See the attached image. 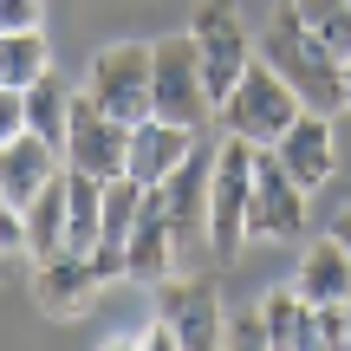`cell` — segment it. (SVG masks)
I'll list each match as a JSON object with an SVG mask.
<instances>
[{
  "instance_id": "10",
  "label": "cell",
  "mask_w": 351,
  "mask_h": 351,
  "mask_svg": "<svg viewBox=\"0 0 351 351\" xmlns=\"http://www.w3.org/2000/svg\"><path fill=\"white\" fill-rule=\"evenodd\" d=\"M46 182H59V150H52L39 130H20V137L0 143V208L26 215Z\"/></svg>"
},
{
  "instance_id": "14",
  "label": "cell",
  "mask_w": 351,
  "mask_h": 351,
  "mask_svg": "<svg viewBox=\"0 0 351 351\" xmlns=\"http://www.w3.org/2000/svg\"><path fill=\"white\" fill-rule=\"evenodd\" d=\"M195 150V130L189 124H169V117H143V124H130V169L143 189L169 182V169L182 163V156Z\"/></svg>"
},
{
  "instance_id": "15",
  "label": "cell",
  "mask_w": 351,
  "mask_h": 351,
  "mask_svg": "<svg viewBox=\"0 0 351 351\" xmlns=\"http://www.w3.org/2000/svg\"><path fill=\"white\" fill-rule=\"evenodd\" d=\"M163 189V202H169V215H176V241L182 234H208V189H215V156L208 150H189L182 163L169 169V182H156Z\"/></svg>"
},
{
  "instance_id": "19",
  "label": "cell",
  "mask_w": 351,
  "mask_h": 351,
  "mask_svg": "<svg viewBox=\"0 0 351 351\" xmlns=\"http://www.w3.org/2000/svg\"><path fill=\"white\" fill-rule=\"evenodd\" d=\"M72 98L78 91H65L59 78L46 72L33 91H26V130H39L52 150H65V143H72Z\"/></svg>"
},
{
  "instance_id": "23",
  "label": "cell",
  "mask_w": 351,
  "mask_h": 351,
  "mask_svg": "<svg viewBox=\"0 0 351 351\" xmlns=\"http://www.w3.org/2000/svg\"><path fill=\"white\" fill-rule=\"evenodd\" d=\"M20 130H26V91L0 85V143H7V137H20Z\"/></svg>"
},
{
  "instance_id": "1",
  "label": "cell",
  "mask_w": 351,
  "mask_h": 351,
  "mask_svg": "<svg viewBox=\"0 0 351 351\" xmlns=\"http://www.w3.org/2000/svg\"><path fill=\"white\" fill-rule=\"evenodd\" d=\"M261 59L306 98V111H339L345 104V59L313 33L300 0H280L274 7V20H267V33H261Z\"/></svg>"
},
{
  "instance_id": "21",
  "label": "cell",
  "mask_w": 351,
  "mask_h": 351,
  "mask_svg": "<svg viewBox=\"0 0 351 351\" xmlns=\"http://www.w3.org/2000/svg\"><path fill=\"white\" fill-rule=\"evenodd\" d=\"M300 13L313 20V33L326 39L339 59H351V0H300Z\"/></svg>"
},
{
  "instance_id": "17",
  "label": "cell",
  "mask_w": 351,
  "mask_h": 351,
  "mask_svg": "<svg viewBox=\"0 0 351 351\" xmlns=\"http://www.w3.org/2000/svg\"><path fill=\"white\" fill-rule=\"evenodd\" d=\"M300 293H306L313 306L351 300V254H345L339 234H326L319 247H306V261H300Z\"/></svg>"
},
{
  "instance_id": "20",
  "label": "cell",
  "mask_w": 351,
  "mask_h": 351,
  "mask_svg": "<svg viewBox=\"0 0 351 351\" xmlns=\"http://www.w3.org/2000/svg\"><path fill=\"white\" fill-rule=\"evenodd\" d=\"M39 78H46V39H39V26H26V33H0V85L33 91Z\"/></svg>"
},
{
  "instance_id": "13",
  "label": "cell",
  "mask_w": 351,
  "mask_h": 351,
  "mask_svg": "<svg viewBox=\"0 0 351 351\" xmlns=\"http://www.w3.org/2000/svg\"><path fill=\"white\" fill-rule=\"evenodd\" d=\"M176 215H169V202H163V189H150L143 195V208H137V228H130V280H169V261H176Z\"/></svg>"
},
{
  "instance_id": "12",
  "label": "cell",
  "mask_w": 351,
  "mask_h": 351,
  "mask_svg": "<svg viewBox=\"0 0 351 351\" xmlns=\"http://www.w3.org/2000/svg\"><path fill=\"white\" fill-rule=\"evenodd\" d=\"M33 287H39V306H46V313H59V319H78V313L91 306V293L104 287V274L91 267V254L65 247V254H52V261H39Z\"/></svg>"
},
{
  "instance_id": "16",
  "label": "cell",
  "mask_w": 351,
  "mask_h": 351,
  "mask_svg": "<svg viewBox=\"0 0 351 351\" xmlns=\"http://www.w3.org/2000/svg\"><path fill=\"white\" fill-rule=\"evenodd\" d=\"M26 234H33V261H52V254L72 247V195H65V169H59V182H46L39 202L26 208Z\"/></svg>"
},
{
  "instance_id": "25",
  "label": "cell",
  "mask_w": 351,
  "mask_h": 351,
  "mask_svg": "<svg viewBox=\"0 0 351 351\" xmlns=\"http://www.w3.org/2000/svg\"><path fill=\"white\" fill-rule=\"evenodd\" d=\"M332 234H339V241H345V254H351V208L339 215V228H332Z\"/></svg>"
},
{
  "instance_id": "6",
  "label": "cell",
  "mask_w": 351,
  "mask_h": 351,
  "mask_svg": "<svg viewBox=\"0 0 351 351\" xmlns=\"http://www.w3.org/2000/svg\"><path fill=\"white\" fill-rule=\"evenodd\" d=\"M195 52H202V78H208V98L215 111L228 104V91L241 85V72H247V26H241V7L234 0H202L195 7Z\"/></svg>"
},
{
  "instance_id": "26",
  "label": "cell",
  "mask_w": 351,
  "mask_h": 351,
  "mask_svg": "<svg viewBox=\"0 0 351 351\" xmlns=\"http://www.w3.org/2000/svg\"><path fill=\"white\" fill-rule=\"evenodd\" d=\"M345 111H351V59H345Z\"/></svg>"
},
{
  "instance_id": "3",
  "label": "cell",
  "mask_w": 351,
  "mask_h": 351,
  "mask_svg": "<svg viewBox=\"0 0 351 351\" xmlns=\"http://www.w3.org/2000/svg\"><path fill=\"white\" fill-rule=\"evenodd\" d=\"M254 156H261V143L234 137V130H228V143L215 150V189H208V247H215V261H234L241 241H247Z\"/></svg>"
},
{
  "instance_id": "2",
  "label": "cell",
  "mask_w": 351,
  "mask_h": 351,
  "mask_svg": "<svg viewBox=\"0 0 351 351\" xmlns=\"http://www.w3.org/2000/svg\"><path fill=\"white\" fill-rule=\"evenodd\" d=\"M300 111H306V98H300V91H293L267 59H254L215 117H221L234 137H247V143H280V137L293 130V117H300Z\"/></svg>"
},
{
  "instance_id": "7",
  "label": "cell",
  "mask_w": 351,
  "mask_h": 351,
  "mask_svg": "<svg viewBox=\"0 0 351 351\" xmlns=\"http://www.w3.org/2000/svg\"><path fill=\"white\" fill-rule=\"evenodd\" d=\"M65 163L104 176V182L130 169V124H124V117H111L91 91H78V98H72V143H65Z\"/></svg>"
},
{
  "instance_id": "22",
  "label": "cell",
  "mask_w": 351,
  "mask_h": 351,
  "mask_svg": "<svg viewBox=\"0 0 351 351\" xmlns=\"http://www.w3.org/2000/svg\"><path fill=\"white\" fill-rule=\"evenodd\" d=\"M228 345H234V351H267V345H274V332H267V313H261V306L228 319Z\"/></svg>"
},
{
  "instance_id": "18",
  "label": "cell",
  "mask_w": 351,
  "mask_h": 351,
  "mask_svg": "<svg viewBox=\"0 0 351 351\" xmlns=\"http://www.w3.org/2000/svg\"><path fill=\"white\" fill-rule=\"evenodd\" d=\"M261 313H267V332H274V345L280 351H313L319 339H313V300H306V293L300 287H274V293H267V300H261Z\"/></svg>"
},
{
  "instance_id": "8",
  "label": "cell",
  "mask_w": 351,
  "mask_h": 351,
  "mask_svg": "<svg viewBox=\"0 0 351 351\" xmlns=\"http://www.w3.org/2000/svg\"><path fill=\"white\" fill-rule=\"evenodd\" d=\"M300 221H306V189L293 182L287 156H280L274 143H261V156H254V202H247V234L287 241V234H300Z\"/></svg>"
},
{
  "instance_id": "4",
  "label": "cell",
  "mask_w": 351,
  "mask_h": 351,
  "mask_svg": "<svg viewBox=\"0 0 351 351\" xmlns=\"http://www.w3.org/2000/svg\"><path fill=\"white\" fill-rule=\"evenodd\" d=\"M150 117H169V124H189V130H202L215 117L195 33H163L156 39V104H150Z\"/></svg>"
},
{
  "instance_id": "5",
  "label": "cell",
  "mask_w": 351,
  "mask_h": 351,
  "mask_svg": "<svg viewBox=\"0 0 351 351\" xmlns=\"http://www.w3.org/2000/svg\"><path fill=\"white\" fill-rule=\"evenodd\" d=\"M91 98L124 124H143L156 104V46H104L91 59Z\"/></svg>"
},
{
  "instance_id": "24",
  "label": "cell",
  "mask_w": 351,
  "mask_h": 351,
  "mask_svg": "<svg viewBox=\"0 0 351 351\" xmlns=\"http://www.w3.org/2000/svg\"><path fill=\"white\" fill-rule=\"evenodd\" d=\"M39 26V0H0V33H26Z\"/></svg>"
},
{
  "instance_id": "9",
  "label": "cell",
  "mask_w": 351,
  "mask_h": 351,
  "mask_svg": "<svg viewBox=\"0 0 351 351\" xmlns=\"http://www.w3.org/2000/svg\"><path fill=\"white\" fill-rule=\"evenodd\" d=\"M156 319H169L182 351H215L228 345V313L215 280H156Z\"/></svg>"
},
{
  "instance_id": "11",
  "label": "cell",
  "mask_w": 351,
  "mask_h": 351,
  "mask_svg": "<svg viewBox=\"0 0 351 351\" xmlns=\"http://www.w3.org/2000/svg\"><path fill=\"white\" fill-rule=\"evenodd\" d=\"M280 156H287L293 182L313 195L319 182H332V169H339V143H332V111H300L293 117V130L274 143Z\"/></svg>"
},
{
  "instance_id": "27",
  "label": "cell",
  "mask_w": 351,
  "mask_h": 351,
  "mask_svg": "<svg viewBox=\"0 0 351 351\" xmlns=\"http://www.w3.org/2000/svg\"><path fill=\"white\" fill-rule=\"evenodd\" d=\"M345 319H351V300H345Z\"/></svg>"
}]
</instances>
